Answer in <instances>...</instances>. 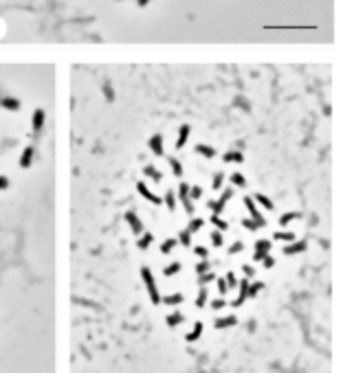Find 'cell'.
<instances>
[{
	"label": "cell",
	"instance_id": "obj_1",
	"mask_svg": "<svg viewBox=\"0 0 343 373\" xmlns=\"http://www.w3.org/2000/svg\"><path fill=\"white\" fill-rule=\"evenodd\" d=\"M141 279H143L145 287H148L150 301H152L154 305H158V303H161V294H158V286H156V281H154V275H152V270H150L148 266L141 268Z\"/></svg>",
	"mask_w": 343,
	"mask_h": 373
},
{
	"label": "cell",
	"instance_id": "obj_2",
	"mask_svg": "<svg viewBox=\"0 0 343 373\" xmlns=\"http://www.w3.org/2000/svg\"><path fill=\"white\" fill-rule=\"evenodd\" d=\"M244 206H247V211H249V215H251V220H255L257 224H260V229H264V226H266V218L260 213V209H257L255 200H253V198H244Z\"/></svg>",
	"mask_w": 343,
	"mask_h": 373
},
{
	"label": "cell",
	"instance_id": "obj_3",
	"mask_svg": "<svg viewBox=\"0 0 343 373\" xmlns=\"http://www.w3.org/2000/svg\"><path fill=\"white\" fill-rule=\"evenodd\" d=\"M178 200H181V204L185 206L187 213H194V200L189 198V185L187 182H181V187H178Z\"/></svg>",
	"mask_w": 343,
	"mask_h": 373
},
{
	"label": "cell",
	"instance_id": "obj_4",
	"mask_svg": "<svg viewBox=\"0 0 343 373\" xmlns=\"http://www.w3.org/2000/svg\"><path fill=\"white\" fill-rule=\"evenodd\" d=\"M269 250H271L269 239H257L255 242V253H253V261H262V259L269 255Z\"/></svg>",
	"mask_w": 343,
	"mask_h": 373
},
{
	"label": "cell",
	"instance_id": "obj_5",
	"mask_svg": "<svg viewBox=\"0 0 343 373\" xmlns=\"http://www.w3.org/2000/svg\"><path fill=\"white\" fill-rule=\"evenodd\" d=\"M125 222H128V224H130V229H132L137 235H141V233H143V230H145V229H143V222L139 220V215L134 213V211H128V213H125Z\"/></svg>",
	"mask_w": 343,
	"mask_h": 373
},
{
	"label": "cell",
	"instance_id": "obj_6",
	"mask_svg": "<svg viewBox=\"0 0 343 373\" xmlns=\"http://www.w3.org/2000/svg\"><path fill=\"white\" fill-rule=\"evenodd\" d=\"M137 189H139V193H141V196H143L148 202H152V204H161V202H163V198L154 196V193L148 189V185H145V182H137Z\"/></svg>",
	"mask_w": 343,
	"mask_h": 373
},
{
	"label": "cell",
	"instance_id": "obj_7",
	"mask_svg": "<svg viewBox=\"0 0 343 373\" xmlns=\"http://www.w3.org/2000/svg\"><path fill=\"white\" fill-rule=\"evenodd\" d=\"M308 248V244L304 242V239H299V242H288V246L284 248V255H297V253H304V250Z\"/></svg>",
	"mask_w": 343,
	"mask_h": 373
},
{
	"label": "cell",
	"instance_id": "obj_8",
	"mask_svg": "<svg viewBox=\"0 0 343 373\" xmlns=\"http://www.w3.org/2000/svg\"><path fill=\"white\" fill-rule=\"evenodd\" d=\"M0 108H4V110H20V101H18L16 97L0 94Z\"/></svg>",
	"mask_w": 343,
	"mask_h": 373
},
{
	"label": "cell",
	"instance_id": "obj_9",
	"mask_svg": "<svg viewBox=\"0 0 343 373\" xmlns=\"http://www.w3.org/2000/svg\"><path fill=\"white\" fill-rule=\"evenodd\" d=\"M33 156H35L33 147H31V145H27L25 152H22V156H20V167H22V169H29L31 163H33Z\"/></svg>",
	"mask_w": 343,
	"mask_h": 373
},
{
	"label": "cell",
	"instance_id": "obj_10",
	"mask_svg": "<svg viewBox=\"0 0 343 373\" xmlns=\"http://www.w3.org/2000/svg\"><path fill=\"white\" fill-rule=\"evenodd\" d=\"M148 143H150V149H152L154 154H156V156H163V136H161V134H154L152 139L148 141Z\"/></svg>",
	"mask_w": 343,
	"mask_h": 373
},
{
	"label": "cell",
	"instance_id": "obj_11",
	"mask_svg": "<svg viewBox=\"0 0 343 373\" xmlns=\"http://www.w3.org/2000/svg\"><path fill=\"white\" fill-rule=\"evenodd\" d=\"M189 132L191 127L189 125H181V130H178V141H176V149H183L187 143V139H189Z\"/></svg>",
	"mask_w": 343,
	"mask_h": 373
},
{
	"label": "cell",
	"instance_id": "obj_12",
	"mask_svg": "<svg viewBox=\"0 0 343 373\" xmlns=\"http://www.w3.org/2000/svg\"><path fill=\"white\" fill-rule=\"evenodd\" d=\"M143 173H145L148 178H152L154 182H161V180H163V173L158 172L154 165H145V167H143Z\"/></svg>",
	"mask_w": 343,
	"mask_h": 373
},
{
	"label": "cell",
	"instance_id": "obj_13",
	"mask_svg": "<svg viewBox=\"0 0 343 373\" xmlns=\"http://www.w3.org/2000/svg\"><path fill=\"white\" fill-rule=\"evenodd\" d=\"M203 327H205V325L200 323V320H198V323H194V329H191V332L185 336V341L187 343H196L200 338V334H203Z\"/></svg>",
	"mask_w": 343,
	"mask_h": 373
},
{
	"label": "cell",
	"instance_id": "obj_14",
	"mask_svg": "<svg viewBox=\"0 0 343 373\" xmlns=\"http://www.w3.org/2000/svg\"><path fill=\"white\" fill-rule=\"evenodd\" d=\"M152 242H154V235H152V233H145V230H143V233L139 235L137 248H141V250H148V248H150V244H152Z\"/></svg>",
	"mask_w": 343,
	"mask_h": 373
},
{
	"label": "cell",
	"instance_id": "obj_15",
	"mask_svg": "<svg viewBox=\"0 0 343 373\" xmlns=\"http://www.w3.org/2000/svg\"><path fill=\"white\" fill-rule=\"evenodd\" d=\"M31 125H33V132H40L42 127H44V110H35V112H33Z\"/></svg>",
	"mask_w": 343,
	"mask_h": 373
},
{
	"label": "cell",
	"instance_id": "obj_16",
	"mask_svg": "<svg viewBox=\"0 0 343 373\" xmlns=\"http://www.w3.org/2000/svg\"><path fill=\"white\" fill-rule=\"evenodd\" d=\"M224 204H227V200L224 198H220V200H207V206H209L211 211H214L216 215H220L224 211Z\"/></svg>",
	"mask_w": 343,
	"mask_h": 373
},
{
	"label": "cell",
	"instance_id": "obj_17",
	"mask_svg": "<svg viewBox=\"0 0 343 373\" xmlns=\"http://www.w3.org/2000/svg\"><path fill=\"white\" fill-rule=\"evenodd\" d=\"M165 323L170 325V327H178V325L185 323V316H183L181 312H172V314L165 318Z\"/></svg>",
	"mask_w": 343,
	"mask_h": 373
},
{
	"label": "cell",
	"instance_id": "obj_18",
	"mask_svg": "<svg viewBox=\"0 0 343 373\" xmlns=\"http://www.w3.org/2000/svg\"><path fill=\"white\" fill-rule=\"evenodd\" d=\"M253 200H255V204L264 206L266 211H271V209H273V200H271V198H266L264 193H255V196H253Z\"/></svg>",
	"mask_w": 343,
	"mask_h": 373
},
{
	"label": "cell",
	"instance_id": "obj_19",
	"mask_svg": "<svg viewBox=\"0 0 343 373\" xmlns=\"http://www.w3.org/2000/svg\"><path fill=\"white\" fill-rule=\"evenodd\" d=\"M238 323V318L236 316H224V318H218L216 320V329H224V327H233V325Z\"/></svg>",
	"mask_w": 343,
	"mask_h": 373
},
{
	"label": "cell",
	"instance_id": "obj_20",
	"mask_svg": "<svg viewBox=\"0 0 343 373\" xmlns=\"http://www.w3.org/2000/svg\"><path fill=\"white\" fill-rule=\"evenodd\" d=\"M244 160V154L240 149H231V152L224 154V163H242Z\"/></svg>",
	"mask_w": 343,
	"mask_h": 373
},
{
	"label": "cell",
	"instance_id": "obj_21",
	"mask_svg": "<svg viewBox=\"0 0 343 373\" xmlns=\"http://www.w3.org/2000/svg\"><path fill=\"white\" fill-rule=\"evenodd\" d=\"M196 152H198L200 156H205V158H214V156H216V149L211 147V145H205V143L196 145Z\"/></svg>",
	"mask_w": 343,
	"mask_h": 373
},
{
	"label": "cell",
	"instance_id": "obj_22",
	"mask_svg": "<svg viewBox=\"0 0 343 373\" xmlns=\"http://www.w3.org/2000/svg\"><path fill=\"white\" fill-rule=\"evenodd\" d=\"M273 237L277 239V242H293V239H295V233H290V230H275Z\"/></svg>",
	"mask_w": 343,
	"mask_h": 373
},
{
	"label": "cell",
	"instance_id": "obj_23",
	"mask_svg": "<svg viewBox=\"0 0 343 373\" xmlns=\"http://www.w3.org/2000/svg\"><path fill=\"white\" fill-rule=\"evenodd\" d=\"M299 218H302V213H297V211H288V213H284L280 218V224L286 226V224H290L293 220H299Z\"/></svg>",
	"mask_w": 343,
	"mask_h": 373
},
{
	"label": "cell",
	"instance_id": "obj_24",
	"mask_svg": "<svg viewBox=\"0 0 343 373\" xmlns=\"http://www.w3.org/2000/svg\"><path fill=\"white\" fill-rule=\"evenodd\" d=\"M207 296H209V290H207L205 286H200L198 296H196V305H198V308H205L207 305Z\"/></svg>",
	"mask_w": 343,
	"mask_h": 373
},
{
	"label": "cell",
	"instance_id": "obj_25",
	"mask_svg": "<svg viewBox=\"0 0 343 373\" xmlns=\"http://www.w3.org/2000/svg\"><path fill=\"white\" fill-rule=\"evenodd\" d=\"M167 163H170V167H172L174 176H176V178H181V176H183V165H181V160H178V158H174V156H172V158L167 160Z\"/></svg>",
	"mask_w": 343,
	"mask_h": 373
},
{
	"label": "cell",
	"instance_id": "obj_26",
	"mask_svg": "<svg viewBox=\"0 0 343 373\" xmlns=\"http://www.w3.org/2000/svg\"><path fill=\"white\" fill-rule=\"evenodd\" d=\"M176 244H178V239H174V237H170V239H165V242L161 244V253L163 255H170L174 248H176Z\"/></svg>",
	"mask_w": 343,
	"mask_h": 373
},
{
	"label": "cell",
	"instance_id": "obj_27",
	"mask_svg": "<svg viewBox=\"0 0 343 373\" xmlns=\"http://www.w3.org/2000/svg\"><path fill=\"white\" fill-rule=\"evenodd\" d=\"M163 202L167 204V209L174 211V206H176V193H174L172 189H170V191H165V196H163Z\"/></svg>",
	"mask_w": 343,
	"mask_h": 373
},
{
	"label": "cell",
	"instance_id": "obj_28",
	"mask_svg": "<svg viewBox=\"0 0 343 373\" xmlns=\"http://www.w3.org/2000/svg\"><path fill=\"white\" fill-rule=\"evenodd\" d=\"M161 301L165 305H181L183 303V294H178L176 292V294H170V296H165V299H161Z\"/></svg>",
	"mask_w": 343,
	"mask_h": 373
},
{
	"label": "cell",
	"instance_id": "obj_29",
	"mask_svg": "<svg viewBox=\"0 0 343 373\" xmlns=\"http://www.w3.org/2000/svg\"><path fill=\"white\" fill-rule=\"evenodd\" d=\"M211 224H214L218 230H227V229H229V224H227V222H224L222 218H220V215H216V213L211 215Z\"/></svg>",
	"mask_w": 343,
	"mask_h": 373
},
{
	"label": "cell",
	"instance_id": "obj_30",
	"mask_svg": "<svg viewBox=\"0 0 343 373\" xmlns=\"http://www.w3.org/2000/svg\"><path fill=\"white\" fill-rule=\"evenodd\" d=\"M242 226L247 230H251V233H255V230H260V224H257L255 220H251V218H244L242 220Z\"/></svg>",
	"mask_w": 343,
	"mask_h": 373
},
{
	"label": "cell",
	"instance_id": "obj_31",
	"mask_svg": "<svg viewBox=\"0 0 343 373\" xmlns=\"http://www.w3.org/2000/svg\"><path fill=\"white\" fill-rule=\"evenodd\" d=\"M178 272H181V263L174 261V263H170V266H165L163 275H165V277H172V275H178Z\"/></svg>",
	"mask_w": 343,
	"mask_h": 373
},
{
	"label": "cell",
	"instance_id": "obj_32",
	"mask_svg": "<svg viewBox=\"0 0 343 373\" xmlns=\"http://www.w3.org/2000/svg\"><path fill=\"white\" fill-rule=\"evenodd\" d=\"M262 287H264V283H262V281L249 283V292H247V294H249V296H257V294H260V290H262Z\"/></svg>",
	"mask_w": 343,
	"mask_h": 373
},
{
	"label": "cell",
	"instance_id": "obj_33",
	"mask_svg": "<svg viewBox=\"0 0 343 373\" xmlns=\"http://www.w3.org/2000/svg\"><path fill=\"white\" fill-rule=\"evenodd\" d=\"M231 182H233V185H236V187H247V178H244L242 176V173L240 172H236V173H231Z\"/></svg>",
	"mask_w": 343,
	"mask_h": 373
},
{
	"label": "cell",
	"instance_id": "obj_34",
	"mask_svg": "<svg viewBox=\"0 0 343 373\" xmlns=\"http://www.w3.org/2000/svg\"><path fill=\"white\" fill-rule=\"evenodd\" d=\"M203 224H205V222H203V220H200V218H194V220H191V222H189V226H187V230H189V233H191V235H194V233H196V230H200V229H203Z\"/></svg>",
	"mask_w": 343,
	"mask_h": 373
},
{
	"label": "cell",
	"instance_id": "obj_35",
	"mask_svg": "<svg viewBox=\"0 0 343 373\" xmlns=\"http://www.w3.org/2000/svg\"><path fill=\"white\" fill-rule=\"evenodd\" d=\"M178 244H183V246H189L191 244V233L189 230H181V235H178Z\"/></svg>",
	"mask_w": 343,
	"mask_h": 373
},
{
	"label": "cell",
	"instance_id": "obj_36",
	"mask_svg": "<svg viewBox=\"0 0 343 373\" xmlns=\"http://www.w3.org/2000/svg\"><path fill=\"white\" fill-rule=\"evenodd\" d=\"M214 279H216V275H214V272H209V270L203 272V275H198V283H200V286H207V283H211Z\"/></svg>",
	"mask_w": 343,
	"mask_h": 373
},
{
	"label": "cell",
	"instance_id": "obj_37",
	"mask_svg": "<svg viewBox=\"0 0 343 373\" xmlns=\"http://www.w3.org/2000/svg\"><path fill=\"white\" fill-rule=\"evenodd\" d=\"M222 182H224V173H220V172H216L214 173V180H211V187L218 191L220 187H222Z\"/></svg>",
	"mask_w": 343,
	"mask_h": 373
},
{
	"label": "cell",
	"instance_id": "obj_38",
	"mask_svg": "<svg viewBox=\"0 0 343 373\" xmlns=\"http://www.w3.org/2000/svg\"><path fill=\"white\" fill-rule=\"evenodd\" d=\"M222 242H224L222 230H214V233H211V244H214V246H222Z\"/></svg>",
	"mask_w": 343,
	"mask_h": 373
},
{
	"label": "cell",
	"instance_id": "obj_39",
	"mask_svg": "<svg viewBox=\"0 0 343 373\" xmlns=\"http://www.w3.org/2000/svg\"><path fill=\"white\" fill-rule=\"evenodd\" d=\"M189 198H191V200H198V198H203V189H200V187H189Z\"/></svg>",
	"mask_w": 343,
	"mask_h": 373
},
{
	"label": "cell",
	"instance_id": "obj_40",
	"mask_svg": "<svg viewBox=\"0 0 343 373\" xmlns=\"http://www.w3.org/2000/svg\"><path fill=\"white\" fill-rule=\"evenodd\" d=\"M224 281H227V286H229V287H236V286H238V279H236V275H233V272H227Z\"/></svg>",
	"mask_w": 343,
	"mask_h": 373
},
{
	"label": "cell",
	"instance_id": "obj_41",
	"mask_svg": "<svg viewBox=\"0 0 343 373\" xmlns=\"http://www.w3.org/2000/svg\"><path fill=\"white\" fill-rule=\"evenodd\" d=\"M242 248H244V244H242V242H233V244H231V248H229V255H238Z\"/></svg>",
	"mask_w": 343,
	"mask_h": 373
},
{
	"label": "cell",
	"instance_id": "obj_42",
	"mask_svg": "<svg viewBox=\"0 0 343 373\" xmlns=\"http://www.w3.org/2000/svg\"><path fill=\"white\" fill-rule=\"evenodd\" d=\"M194 253L198 255L200 259H207V257H209V250H207L205 246H196V248H194Z\"/></svg>",
	"mask_w": 343,
	"mask_h": 373
},
{
	"label": "cell",
	"instance_id": "obj_43",
	"mask_svg": "<svg viewBox=\"0 0 343 373\" xmlns=\"http://www.w3.org/2000/svg\"><path fill=\"white\" fill-rule=\"evenodd\" d=\"M207 270H209V261H207V259H203V261L196 266V272H198V275H203V272H207Z\"/></svg>",
	"mask_w": 343,
	"mask_h": 373
},
{
	"label": "cell",
	"instance_id": "obj_44",
	"mask_svg": "<svg viewBox=\"0 0 343 373\" xmlns=\"http://www.w3.org/2000/svg\"><path fill=\"white\" fill-rule=\"evenodd\" d=\"M218 292H220L222 296L229 292V286H227V281H224V279H218Z\"/></svg>",
	"mask_w": 343,
	"mask_h": 373
},
{
	"label": "cell",
	"instance_id": "obj_45",
	"mask_svg": "<svg viewBox=\"0 0 343 373\" xmlns=\"http://www.w3.org/2000/svg\"><path fill=\"white\" fill-rule=\"evenodd\" d=\"M103 94H106L108 101H112V99H115V92H112V86H110V84H106V86H103Z\"/></svg>",
	"mask_w": 343,
	"mask_h": 373
},
{
	"label": "cell",
	"instance_id": "obj_46",
	"mask_svg": "<svg viewBox=\"0 0 343 373\" xmlns=\"http://www.w3.org/2000/svg\"><path fill=\"white\" fill-rule=\"evenodd\" d=\"M224 305H227V301H224V299H216V301H211V308H214V310H222Z\"/></svg>",
	"mask_w": 343,
	"mask_h": 373
},
{
	"label": "cell",
	"instance_id": "obj_47",
	"mask_svg": "<svg viewBox=\"0 0 343 373\" xmlns=\"http://www.w3.org/2000/svg\"><path fill=\"white\" fill-rule=\"evenodd\" d=\"M262 263H264V268H273V266H275V259H273V257H269V255H266V257L262 259Z\"/></svg>",
	"mask_w": 343,
	"mask_h": 373
},
{
	"label": "cell",
	"instance_id": "obj_48",
	"mask_svg": "<svg viewBox=\"0 0 343 373\" xmlns=\"http://www.w3.org/2000/svg\"><path fill=\"white\" fill-rule=\"evenodd\" d=\"M242 270H244V275H247V279H251V277L255 275V270H253L251 266H242Z\"/></svg>",
	"mask_w": 343,
	"mask_h": 373
},
{
	"label": "cell",
	"instance_id": "obj_49",
	"mask_svg": "<svg viewBox=\"0 0 343 373\" xmlns=\"http://www.w3.org/2000/svg\"><path fill=\"white\" fill-rule=\"evenodd\" d=\"M220 198H224V200H231V198H233V189H224V191H222V196H220Z\"/></svg>",
	"mask_w": 343,
	"mask_h": 373
},
{
	"label": "cell",
	"instance_id": "obj_50",
	"mask_svg": "<svg viewBox=\"0 0 343 373\" xmlns=\"http://www.w3.org/2000/svg\"><path fill=\"white\" fill-rule=\"evenodd\" d=\"M9 187V180L4 176H0V189H7Z\"/></svg>",
	"mask_w": 343,
	"mask_h": 373
},
{
	"label": "cell",
	"instance_id": "obj_51",
	"mask_svg": "<svg viewBox=\"0 0 343 373\" xmlns=\"http://www.w3.org/2000/svg\"><path fill=\"white\" fill-rule=\"evenodd\" d=\"M150 2V0H137V4H139V7H145V4H148Z\"/></svg>",
	"mask_w": 343,
	"mask_h": 373
}]
</instances>
